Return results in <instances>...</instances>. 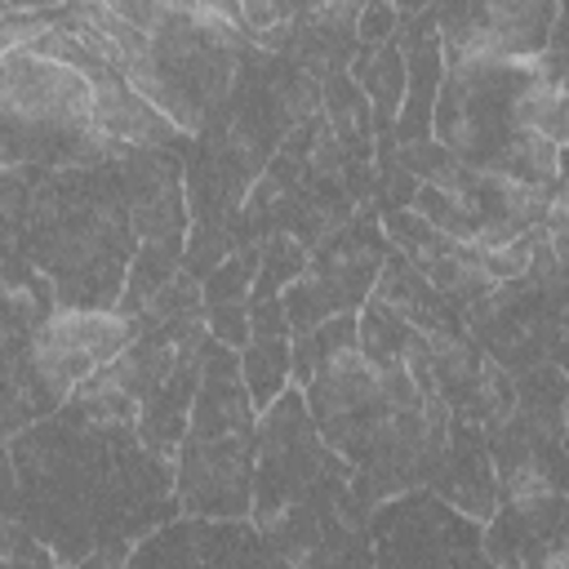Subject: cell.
Here are the masks:
<instances>
[{
    "instance_id": "12",
    "label": "cell",
    "mask_w": 569,
    "mask_h": 569,
    "mask_svg": "<svg viewBox=\"0 0 569 569\" xmlns=\"http://www.w3.org/2000/svg\"><path fill=\"white\" fill-rule=\"evenodd\" d=\"M533 62V58H529ZM511 116H516V124L520 129H529V133H542V138H551V142H569V89H560L556 80H547V76H538V67H533V76L520 84V93H516V102H511Z\"/></svg>"
},
{
    "instance_id": "22",
    "label": "cell",
    "mask_w": 569,
    "mask_h": 569,
    "mask_svg": "<svg viewBox=\"0 0 569 569\" xmlns=\"http://www.w3.org/2000/svg\"><path fill=\"white\" fill-rule=\"evenodd\" d=\"M53 4H67V0H40V9H53Z\"/></svg>"
},
{
    "instance_id": "16",
    "label": "cell",
    "mask_w": 569,
    "mask_h": 569,
    "mask_svg": "<svg viewBox=\"0 0 569 569\" xmlns=\"http://www.w3.org/2000/svg\"><path fill=\"white\" fill-rule=\"evenodd\" d=\"M244 316H249L244 302H213V311H209V333H213L218 342L244 351L249 338H253V325H244Z\"/></svg>"
},
{
    "instance_id": "5",
    "label": "cell",
    "mask_w": 569,
    "mask_h": 569,
    "mask_svg": "<svg viewBox=\"0 0 569 569\" xmlns=\"http://www.w3.org/2000/svg\"><path fill=\"white\" fill-rule=\"evenodd\" d=\"M302 396L320 436L351 462V471H365L396 418L382 369L360 351V342H351L316 365V373L302 382Z\"/></svg>"
},
{
    "instance_id": "10",
    "label": "cell",
    "mask_w": 569,
    "mask_h": 569,
    "mask_svg": "<svg viewBox=\"0 0 569 569\" xmlns=\"http://www.w3.org/2000/svg\"><path fill=\"white\" fill-rule=\"evenodd\" d=\"M427 489H436L440 498H449L453 507H462L476 520H489L498 511V471H493V453H489V431L476 418L453 413L445 458Z\"/></svg>"
},
{
    "instance_id": "20",
    "label": "cell",
    "mask_w": 569,
    "mask_h": 569,
    "mask_svg": "<svg viewBox=\"0 0 569 569\" xmlns=\"http://www.w3.org/2000/svg\"><path fill=\"white\" fill-rule=\"evenodd\" d=\"M191 4H204V9H218V13L236 18V22H244V0H191ZM244 27H249V22H244Z\"/></svg>"
},
{
    "instance_id": "14",
    "label": "cell",
    "mask_w": 569,
    "mask_h": 569,
    "mask_svg": "<svg viewBox=\"0 0 569 569\" xmlns=\"http://www.w3.org/2000/svg\"><path fill=\"white\" fill-rule=\"evenodd\" d=\"M413 209L431 222V227H440L445 236H453V240H476L480 236V213L467 204V196H458V191H445V187H436V182H422L418 191H413Z\"/></svg>"
},
{
    "instance_id": "2",
    "label": "cell",
    "mask_w": 569,
    "mask_h": 569,
    "mask_svg": "<svg viewBox=\"0 0 569 569\" xmlns=\"http://www.w3.org/2000/svg\"><path fill=\"white\" fill-rule=\"evenodd\" d=\"M253 413L258 405L244 382L236 347L209 338L200 391L191 405L187 436L178 445V476H173V498L187 516L227 520V516L253 511V471H258Z\"/></svg>"
},
{
    "instance_id": "21",
    "label": "cell",
    "mask_w": 569,
    "mask_h": 569,
    "mask_svg": "<svg viewBox=\"0 0 569 569\" xmlns=\"http://www.w3.org/2000/svg\"><path fill=\"white\" fill-rule=\"evenodd\" d=\"M289 9H293V18H316L329 9V0H289Z\"/></svg>"
},
{
    "instance_id": "19",
    "label": "cell",
    "mask_w": 569,
    "mask_h": 569,
    "mask_svg": "<svg viewBox=\"0 0 569 569\" xmlns=\"http://www.w3.org/2000/svg\"><path fill=\"white\" fill-rule=\"evenodd\" d=\"M556 365H560L565 378H569V333L556 342ZM565 458H569V396H565Z\"/></svg>"
},
{
    "instance_id": "9",
    "label": "cell",
    "mask_w": 569,
    "mask_h": 569,
    "mask_svg": "<svg viewBox=\"0 0 569 569\" xmlns=\"http://www.w3.org/2000/svg\"><path fill=\"white\" fill-rule=\"evenodd\" d=\"M133 565H156V560H178V565H249V560H280L276 547L262 538L258 525H249L244 516H191L178 525H164L151 542H142L133 556Z\"/></svg>"
},
{
    "instance_id": "6",
    "label": "cell",
    "mask_w": 569,
    "mask_h": 569,
    "mask_svg": "<svg viewBox=\"0 0 569 569\" xmlns=\"http://www.w3.org/2000/svg\"><path fill=\"white\" fill-rule=\"evenodd\" d=\"M369 560H485V520L418 485L382 498L369 516Z\"/></svg>"
},
{
    "instance_id": "8",
    "label": "cell",
    "mask_w": 569,
    "mask_h": 569,
    "mask_svg": "<svg viewBox=\"0 0 569 569\" xmlns=\"http://www.w3.org/2000/svg\"><path fill=\"white\" fill-rule=\"evenodd\" d=\"M485 560L569 569V489L498 502L485 520Z\"/></svg>"
},
{
    "instance_id": "4",
    "label": "cell",
    "mask_w": 569,
    "mask_h": 569,
    "mask_svg": "<svg viewBox=\"0 0 569 569\" xmlns=\"http://www.w3.org/2000/svg\"><path fill=\"white\" fill-rule=\"evenodd\" d=\"M142 329H151L147 316H129L120 307H76L58 302L44 320L27 329V347L9 351V365H27V373L9 378V405L27 396V413H49L62 409L67 396L111 365Z\"/></svg>"
},
{
    "instance_id": "18",
    "label": "cell",
    "mask_w": 569,
    "mask_h": 569,
    "mask_svg": "<svg viewBox=\"0 0 569 569\" xmlns=\"http://www.w3.org/2000/svg\"><path fill=\"white\" fill-rule=\"evenodd\" d=\"M391 27H396V4H391V0H369L365 13H360L356 36H365V40H382V36H391Z\"/></svg>"
},
{
    "instance_id": "7",
    "label": "cell",
    "mask_w": 569,
    "mask_h": 569,
    "mask_svg": "<svg viewBox=\"0 0 569 569\" xmlns=\"http://www.w3.org/2000/svg\"><path fill=\"white\" fill-rule=\"evenodd\" d=\"M560 0H436L445 67L462 58H533L556 40Z\"/></svg>"
},
{
    "instance_id": "3",
    "label": "cell",
    "mask_w": 569,
    "mask_h": 569,
    "mask_svg": "<svg viewBox=\"0 0 569 569\" xmlns=\"http://www.w3.org/2000/svg\"><path fill=\"white\" fill-rule=\"evenodd\" d=\"M0 116H4V164L80 169L133 151V142H120L98 124L89 76L36 49L4 53Z\"/></svg>"
},
{
    "instance_id": "1",
    "label": "cell",
    "mask_w": 569,
    "mask_h": 569,
    "mask_svg": "<svg viewBox=\"0 0 569 569\" xmlns=\"http://www.w3.org/2000/svg\"><path fill=\"white\" fill-rule=\"evenodd\" d=\"M360 498L351 462L320 436L302 387H284L262 409L258 471H253V525L280 560L316 565L338 560L329 542L360 529Z\"/></svg>"
},
{
    "instance_id": "15",
    "label": "cell",
    "mask_w": 569,
    "mask_h": 569,
    "mask_svg": "<svg viewBox=\"0 0 569 569\" xmlns=\"http://www.w3.org/2000/svg\"><path fill=\"white\" fill-rule=\"evenodd\" d=\"M58 13H62V4H53V9H22V13H4V31H0V49L9 53V49H31L53 22H58Z\"/></svg>"
},
{
    "instance_id": "17",
    "label": "cell",
    "mask_w": 569,
    "mask_h": 569,
    "mask_svg": "<svg viewBox=\"0 0 569 569\" xmlns=\"http://www.w3.org/2000/svg\"><path fill=\"white\" fill-rule=\"evenodd\" d=\"M111 13H120L124 22H133V27H142V31H156L173 9H178V0H102Z\"/></svg>"
},
{
    "instance_id": "11",
    "label": "cell",
    "mask_w": 569,
    "mask_h": 569,
    "mask_svg": "<svg viewBox=\"0 0 569 569\" xmlns=\"http://www.w3.org/2000/svg\"><path fill=\"white\" fill-rule=\"evenodd\" d=\"M84 76H89V84H93L98 124H102L111 138L133 142V147H169V142L182 133L169 116H160V111L129 84V76H124L120 67L98 62V67L84 71Z\"/></svg>"
},
{
    "instance_id": "13",
    "label": "cell",
    "mask_w": 569,
    "mask_h": 569,
    "mask_svg": "<svg viewBox=\"0 0 569 569\" xmlns=\"http://www.w3.org/2000/svg\"><path fill=\"white\" fill-rule=\"evenodd\" d=\"M240 369L253 391V405L267 409L271 400H280L284 382L293 378V342L284 333H253L249 347L240 351Z\"/></svg>"
},
{
    "instance_id": "23",
    "label": "cell",
    "mask_w": 569,
    "mask_h": 569,
    "mask_svg": "<svg viewBox=\"0 0 569 569\" xmlns=\"http://www.w3.org/2000/svg\"><path fill=\"white\" fill-rule=\"evenodd\" d=\"M391 4H396V0H391Z\"/></svg>"
}]
</instances>
